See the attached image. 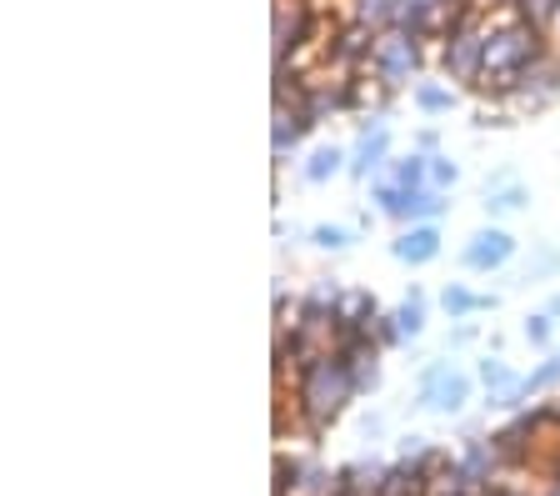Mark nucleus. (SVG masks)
<instances>
[{
    "mask_svg": "<svg viewBox=\"0 0 560 496\" xmlns=\"http://www.w3.org/2000/svg\"><path fill=\"white\" fill-rule=\"evenodd\" d=\"M511 11L525 15L530 25H540V31H550L556 15H560V0H511Z\"/></svg>",
    "mask_w": 560,
    "mask_h": 496,
    "instance_id": "393cba45",
    "label": "nucleus"
},
{
    "mask_svg": "<svg viewBox=\"0 0 560 496\" xmlns=\"http://www.w3.org/2000/svg\"><path fill=\"white\" fill-rule=\"evenodd\" d=\"M350 241H355V237H350L346 226H315V231H311V246L330 251V256H336V251H346Z\"/></svg>",
    "mask_w": 560,
    "mask_h": 496,
    "instance_id": "a878e982",
    "label": "nucleus"
},
{
    "mask_svg": "<svg viewBox=\"0 0 560 496\" xmlns=\"http://www.w3.org/2000/svg\"><path fill=\"white\" fill-rule=\"evenodd\" d=\"M320 21H315L311 0H276V15H270V56L280 60H301L305 46H320Z\"/></svg>",
    "mask_w": 560,
    "mask_h": 496,
    "instance_id": "20e7f679",
    "label": "nucleus"
},
{
    "mask_svg": "<svg viewBox=\"0 0 560 496\" xmlns=\"http://www.w3.org/2000/svg\"><path fill=\"white\" fill-rule=\"evenodd\" d=\"M476 377H480V387H486V402H490V396H501V391L511 387V381H515V371L505 367L501 356H486V361H480V367H476Z\"/></svg>",
    "mask_w": 560,
    "mask_h": 496,
    "instance_id": "4be33fe9",
    "label": "nucleus"
},
{
    "mask_svg": "<svg viewBox=\"0 0 560 496\" xmlns=\"http://www.w3.org/2000/svg\"><path fill=\"white\" fill-rule=\"evenodd\" d=\"M385 161H390V130H385V126H365L361 141H355V151H350V165H346V171H350L355 181H371Z\"/></svg>",
    "mask_w": 560,
    "mask_h": 496,
    "instance_id": "9b49d317",
    "label": "nucleus"
},
{
    "mask_svg": "<svg viewBox=\"0 0 560 496\" xmlns=\"http://www.w3.org/2000/svg\"><path fill=\"white\" fill-rule=\"evenodd\" d=\"M530 206V191L521 186V181H505V186H490L486 191V216L490 221H501V216H515Z\"/></svg>",
    "mask_w": 560,
    "mask_h": 496,
    "instance_id": "f3484780",
    "label": "nucleus"
},
{
    "mask_svg": "<svg viewBox=\"0 0 560 496\" xmlns=\"http://www.w3.org/2000/svg\"><path fill=\"white\" fill-rule=\"evenodd\" d=\"M550 36H560V15H556V25H550Z\"/></svg>",
    "mask_w": 560,
    "mask_h": 496,
    "instance_id": "2f4dec72",
    "label": "nucleus"
},
{
    "mask_svg": "<svg viewBox=\"0 0 560 496\" xmlns=\"http://www.w3.org/2000/svg\"><path fill=\"white\" fill-rule=\"evenodd\" d=\"M291 396H295V416H301L305 431H311V437H326L330 426L340 422V412L361 396V377H355V367H350L346 356L326 351L295 377Z\"/></svg>",
    "mask_w": 560,
    "mask_h": 496,
    "instance_id": "f03ea898",
    "label": "nucleus"
},
{
    "mask_svg": "<svg viewBox=\"0 0 560 496\" xmlns=\"http://www.w3.org/2000/svg\"><path fill=\"white\" fill-rule=\"evenodd\" d=\"M346 165H350V155L340 151V146H315L311 161L301 165V176L311 181V186H326V181H330V176H340Z\"/></svg>",
    "mask_w": 560,
    "mask_h": 496,
    "instance_id": "dca6fc26",
    "label": "nucleus"
},
{
    "mask_svg": "<svg viewBox=\"0 0 560 496\" xmlns=\"http://www.w3.org/2000/svg\"><path fill=\"white\" fill-rule=\"evenodd\" d=\"M375 496H435V476L425 466H416V461H396V466L381 472Z\"/></svg>",
    "mask_w": 560,
    "mask_h": 496,
    "instance_id": "f8f14e48",
    "label": "nucleus"
},
{
    "mask_svg": "<svg viewBox=\"0 0 560 496\" xmlns=\"http://www.w3.org/2000/svg\"><path fill=\"white\" fill-rule=\"evenodd\" d=\"M521 336H525L530 346H540V351H556V316H550V311H536V316H525Z\"/></svg>",
    "mask_w": 560,
    "mask_h": 496,
    "instance_id": "b1692460",
    "label": "nucleus"
},
{
    "mask_svg": "<svg viewBox=\"0 0 560 496\" xmlns=\"http://www.w3.org/2000/svg\"><path fill=\"white\" fill-rule=\"evenodd\" d=\"M390 256H396L400 266H431V261L441 256V226L435 221H410L406 231L390 241Z\"/></svg>",
    "mask_w": 560,
    "mask_h": 496,
    "instance_id": "1a4fd4ad",
    "label": "nucleus"
},
{
    "mask_svg": "<svg viewBox=\"0 0 560 496\" xmlns=\"http://www.w3.org/2000/svg\"><path fill=\"white\" fill-rule=\"evenodd\" d=\"M556 95H560V56L550 50V56L536 60V66L511 85V95H501V101H511L515 111H546Z\"/></svg>",
    "mask_w": 560,
    "mask_h": 496,
    "instance_id": "0eeeda50",
    "label": "nucleus"
},
{
    "mask_svg": "<svg viewBox=\"0 0 560 496\" xmlns=\"http://www.w3.org/2000/svg\"><path fill=\"white\" fill-rule=\"evenodd\" d=\"M546 56H550V31H540L525 15H515L511 5H501L495 21L486 25V81H480V91L511 95V85Z\"/></svg>",
    "mask_w": 560,
    "mask_h": 496,
    "instance_id": "f257e3e1",
    "label": "nucleus"
},
{
    "mask_svg": "<svg viewBox=\"0 0 560 496\" xmlns=\"http://www.w3.org/2000/svg\"><path fill=\"white\" fill-rule=\"evenodd\" d=\"M390 181H396V186H410V191L431 186V155L410 151V155H400V161H390Z\"/></svg>",
    "mask_w": 560,
    "mask_h": 496,
    "instance_id": "6ab92c4d",
    "label": "nucleus"
},
{
    "mask_svg": "<svg viewBox=\"0 0 560 496\" xmlns=\"http://www.w3.org/2000/svg\"><path fill=\"white\" fill-rule=\"evenodd\" d=\"M460 261H466L470 272H501V266H511L515 261V237L505 231V226H480L476 237L466 241V251H460Z\"/></svg>",
    "mask_w": 560,
    "mask_h": 496,
    "instance_id": "6e6552de",
    "label": "nucleus"
},
{
    "mask_svg": "<svg viewBox=\"0 0 560 496\" xmlns=\"http://www.w3.org/2000/svg\"><path fill=\"white\" fill-rule=\"evenodd\" d=\"M371 336H375V342H381V351H385V346H396V342H400V326H396V316H375V321H371Z\"/></svg>",
    "mask_w": 560,
    "mask_h": 496,
    "instance_id": "cd10ccee",
    "label": "nucleus"
},
{
    "mask_svg": "<svg viewBox=\"0 0 560 496\" xmlns=\"http://www.w3.org/2000/svg\"><path fill=\"white\" fill-rule=\"evenodd\" d=\"M445 206H451V201H445V191H435V186L410 191V221H435Z\"/></svg>",
    "mask_w": 560,
    "mask_h": 496,
    "instance_id": "5701e85b",
    "label": "nucleus"
},
{
    "mask_svg": "<svg viewBox=\"0 0 560 496\" xmlns=\"http://www.w3.org/2000/svg\"><path fill=\"white\" fill-rule=\"evenodd\" d=\"M441 66L451 81L460 85H480L486 81V25H460L441 41Z\"/></svg>",
    "mask_w": 560,
    "mask_h": 496,
    "instance_id": "39448f33",
    "label": "nucleus"
},
{
    "mask_svg": "<svg viewBox=\"0 0 560 496\" xmlns=\"http://www.w3.org/2000/svg\"><path fill=\"white\" fill-rule=\"evenodd\" d=\"M455 181H460V165H455L451 155H431V186L435 191H451Z\"/></svg>",
    "mask_w": 560,
    "mask_h": 496,
    "instance_id": "bb28decb",
    "label": "nucleus"
},
{
    "mask_svg": "<svg viewBox=\"0 0 560 496\" xmlns=\"http://www.w3.org/2000/svg\"><path fill=\"white\" fill-rule=\"evenodd\" d=\"M470 391H476V387H470L466 371H455L451 361H431V367L420 371V391H416V396H420V406H425L431 416H455L460 406L470 402Z\"/></svg>",
    "mask_w": 560,
    "mask_h": 496,
    "instance_id": "423d86ee",
    "label": "nucleus"
},
{
    "mask_svg": "<svg viewBox=\"0 0 560 496\" xmlns=\"http://www.w3.org/2000/svg\"><path fill=\"white\" fill-rule=\"evenodd\" d=\"M416 151L435 155V130H420V136H416Z\"/></svg>",
    "mask_w": 560,
    "mask_h": 496,
    "instance_id": "c85d7f7f",
    "label": "nucleus"
},
{
    "mask_svg": "<svg viewBox=\"0 0 560 496\" xmlns=\"http://www.w3.org/2000/svg\"><path fill=\"white\" fill-rule=\"evenodd\" d=\"M546 311H550V316L560 321V296H550V307H546Z\"/></svg>",
    "mask_w": 560,
    "mask_h": 496,
    "instance_id": "7c9ffc66",
    "label": "nucleus"
},
{
    "mask_svg": "<svg viewBox=\"0 0 560 496\" xmlns=\"http://www.w3.org/2000/svg\"><path fill=\"white\" fill-rule=\"evenodd\" d=\"M371 201L381 216H390V221H406L410 226V186H396V181H381V186L371 191Z\"/></svg>",
    "mask_w": 560,
    "mask_h": 496,
    "instance_id": "a211bd4d",
    "label": "nucleus"
},
{
    "mask_svg": "<svg viewBox=\"0 0 560 496\" xmlns=\"http://www.w3.org/2000/svg\"><path fill=\"white\" fill-rule=\"evenodd\" d=\"M470 336H476V326H455V336H451V346H466Z\"/></svg>",
    "mask_w": 560,
    "mask_h": 496,
    "instance_id": "c756f323",
    "label": "nucleus"
},
{
    "mask_svg": "<svg viewBox=\"0 0 560 496\" xmlns=\"http://www.w3.org/2000/svg\"><path fill=\"white\" fill-rule=\"evenodd\" d=\"M420 66H425V41H416L410 31H400V25H390V31L375 36L371 76H375L381 91H400V85H410L420 76Z\"/></svg>",
    "mask_w": 560,
    "mask_h": 496,
    "instance_id": "7ed1b4c3",
    "label": "nucleus"
},
{
    "mask_svg": "<svg viewBox=\"0 0 560 496\" xmlns=\"http://www.w3.org/2000/svg\"><path fill=\"white\" fill-rule=\"evenodd\" d=\"M390 316H396V326H400V342H416L420 331H425V296L410 291L406 301H400V307L390 311Z\"/></svg>",
    "mask_w": 560,
    "mask_h": 496,
    "instance_id": "412c9836",
    "label": "nucleus"
},
{
    "mask_svg": "<svg viewBox=\"0 0 560 496\" xmlns=\"http://www.w3.org/2000/svg\"><path fill=\"white\" fill-rule=\"evenodd\" d=\"M315 126H320V120H315L305 106H276V126H270V146H276V161H285V155H291Z\"/></svg>",
    "mask_w": 560,
    "mask_h": 496,
    "instance_id": "9d476101",
    "label": "nucleus"
},
{
    "mask_svg": "<svg viewBox=\"0 0 560 496\" xmlns=\"http://www.w3.org/2000/svg\"><path fill=\"white\" fill-rule=\"evenodd\" d=\"M546 496H560V486H550V492H546Z\"/></svg>",
    "mask_w": 560,
    "mask_h": 496,
    "instance_id": "473e14b6",
    "label": "nucleus"
},
{
    "mask_svg": "<svg viewBox=\"0 0 560 496\" xmlns=\"http://www.w3.org/2000/svg\"><path fill=\"white\" fill-rule=\"evenodd\" d=\"M495 307V296H476L470 286H460V281H451L441 291V311L451 321H466V316H476V311H490Z\"/></svg>",
    "mask_w": 560,
    "mask_h": 496,
    "instance_id": "2eb2a0df",
    "label": "nucleus"
},
{
    "mask_svg": "<svg viewBox=\"0 0 560 496\" xmlns=\"http://www.w3.org/2000/svg\"><path fill=\"white\" fill-rule=\"evenodd\" d=\"M346 21L371 25V31H390L400 21V0H346Z\"/></svg>",
    "mask_w": 560,
    "mask_h": 496,
    "instance_id": "ddd939ff",
    "label": "nucleus"
},
{
    "mask_svg": "<svg viewBox=\"0 0 560 496\" xmlns=\"http://www.w3.org/2000/svg\"><path fill=\"white\" fill-rule=\"evenodd\" d=\"M410 101H416L420 116H451L460 95H455V85H451V81H416Z\"/></svg>",
    "mask_w": 560,
    "mask_h": 496,
    "instance_id": "4468645a",
    "label": "nucleus"
},
{
    "mask_svg": "<svg viewBox=\"0 0 560 496\" xmlns=\"http://www.w3.org/2000/svg\"><path fill=\"white\" fill-rule=\"evenodd\" d=\"M375 316H381V307H375L371 291H346L340 296V326H371ZM330 342H336V336H330Z\"/></svg>",
    "mask_w": 560,
    "mask_h": 496,
    "instance_id": "aec40b11",
    "label": "nucleus"
}]
</instances>
